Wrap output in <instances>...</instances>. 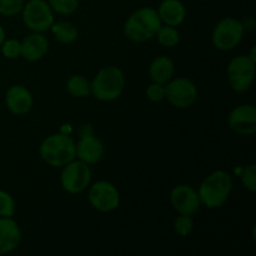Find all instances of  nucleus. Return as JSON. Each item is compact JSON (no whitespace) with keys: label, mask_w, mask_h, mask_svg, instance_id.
<instances>
[{"label":"nucleus","mask_w":256,"mask_h":256,"mask_svg":"<svg viewBox=\"0 0 256 256\" xmlns=\"http://www.w3.org/2000/svg\"><path fill=\"white\" fill-rule=\"evenodd\" d=\"M232 192V179L225 170H215L210 172L199 185L198 194L200 202L209 209L222 208Z\"/></svg>","instance_id":"obj_1"},{"label":"nucleus","mask_w":256,"mask_h":256,"mask_svg":"<svg viewBox=\"0 0 256 256\" xmlns=\"http://www.w3.org/2000/svg\"><path fill=\"white\" fill-rule=\"evenodd\" d=\"M162 25L156 9L144 6L135 10L128 18L124 24V34L132 42H145L155 38Z\"/></svg>","instance_id":"obj_2"},{"label":"nucleus","mask_w":256,"mask_h":256,"mask_svg":"<svg viewBox=\"0 0 256 256\" xmlns=\"http://www.w3.org/2000/svg\"><path fill=\"white\" fill-rule=\"evenodd\" d=\"M39 152L49 166L62 168L76 158V142L69 134L58 132L42 140Z\"/></svg>","instance_id":"obj_3"},{"label":"nucleus","mask_w":256,"mask_h":256,"mask_svg":"<svg viewBox=\"0 0 256 256\" xmlns=\"http://www.w3.org/2000/svg\"><path fill=\"white\" fill-rule=\"evenodd\" d=\"M125 75L118 66H105L98 72L90 82L92 94L100 102H114L125 89Z\"/></svg>","instance_id":"obj_4"},{"label":"nucleus","mask_w":256,"mask_h":256,"mask_svg":"<svg viewBox=\"0 0 256 256\" xmlns=\"http://www.w3.org/2000/svg\"><path fill=\"white\" fill-rule=\"evenodd\" d=\"M92 182V170L86 162L76 159L62 166L60 174L62 188L69 194H80L89 188Z\"/></svg>","instance_id":"obj_5"},{"label":"nucleus","mask_w":256,"mask_h":256,"mask_svg":"<svg viewBox=\"0 0 256 256\" xmlns=\"http://www.w3.org/2000/svg\"><path fill=\"white\" fill-rule=\"evenodd\" d=\"M245 32V25L235 18H225L216 25L212 34V45L222 52L235 49L242 42Z\"/></svg>","instance_id":"obj_6"},{"label":"nucleus","mask_w":256,"mask_h":256,"mask_svg":"<svg viewBox=\"0 0 256 256\" xmlns=\"http://www.w3.org/2000/svg\"><path fill=\"white\" fill-rule=\"evenodd\" d=\"M22 22L32 32H45L50 30L54 20V12L46 0H29L22 9Z\"/></svg>","instance_id":"obj_7"},{"label":"nucleus","mask_w":256,"mask_h":256,"mask_svg":"<svg viewBox=\"0 0 256 256\" xmlns=\"http://www.w3.org/2000/svg\"><path fill=\"white\" fill-rule=\"evenodd\" d=\"M255 64L248 55H238L230 60L226 75L234 92H245L252 88L255 79Z\"/></svg>","instance_id":"obj_8"},{"label":"nucleus","mask_w":256,"mask_h":256,"mask_svg":"<svg viewBox=\"0 0 256 256\" xmlns=\"http://www.w3.org/2000/svg\"><path fill=\"white\" fill-rule=\"evenodd\" d=\"M198 88L194 82L186 78L172 79L165 84V99L178 109H186L196 102Z\"/></svg>","instance_id":"obj_9"},{"label":"nucleus","mask_w":256,"mask_h":256,"mask_svg":"<svg viewBox=\"0 0 256 256\" xmlns=\"http://www.w3.org/2000/svg\"><path fill=\"white\" fill-rule=\"evenodd\" d=\"M88 200L95 210L110 212L120 205V192L114 184L105 180L94 182L88 190Z\"/></svg>","instance_id":"obj_10"},{"label":"nucleus","mask_w":256,"mask_h":256,"mask_svg":"<svg viewBox=\"0 0 256 256\" xmlns=\"http://www.w3.org/2000/svg\"><path fill=\"white\" fill-rule=\"evenodd\" d=\"M170 202L175 212L190 216L196 214L202 206L198 190L186 184H180L172 188L170 192Z\"/></svg>","instance_id":"obj_11"},{"label":"nucleus","mask_w":256,"mask_h":256,"mask_svg":"<svg viewBox=\"0 0 256 256\" xmlns=\"http://www.w3.org/2000/svg\"><path fill=\"white\" fill-rule=\"evenodd\" d=\"M228 125L239 135L255 134L256 132V108L252 104H240L230 112Z\"/></svg>","instance_id":"obj_12"},{"label":"nucleus","mask_w":256,"mask_h":256,"mask_svg":"<svg viewBox=\"0 0 256 256\" xmlns=\"http://www.w3.org/2000/svg\"><path fill=\"white\" fill-rule=\"evenodd\" d=\"M5 104L14 115H25L32 110L34 99L32 92L22 85H12L5 92Z\"/></svg>","instance_id":"obj_13"},{"label":"nucleus","mask_w":256,"mask_h":256,"mask_svg":"<svg viewBox=\"0 0 256 256\" xmlns=\"http://www.w3.org/2000/svg\"><path fill=\"white\" fill-rule=\"evenodd\" d=\"M105 148L102 140L95 135L80 136L76 142V158L88 165L96 164L104 156Z\"/></svg>","instance_id":"obj_14"},{"label":"nucleus","mask_w":256,"mask_h":256,"mask_svg":"<svg viewBox=\"0 0 256 256\" xmlns=\"http://www.w3.org/2000/svg\"><path fill=\"white\" fill-rule=\"evenodd\" d=\"M22 230L12 218H0V255L9 254L19 246Z\"/></svg>","instance_id":"obj_15"},{"label":"nucleus","mask_w":256,"mask_h":256,"mask_svg":"<svg viewBox=\"0 0 256 256\" xmlns=\"http://www.w3.org/2000/svg\"><path fill=\"white\" fill-rule=\"evenodd\" d=\"M49 52V40L42 32H32L22 42V56L26 62L42 60Z\"/></svg>","instance_id":"obj_16"},{"label":"nucleus","mask_w":256,"mask_h":256,"mask_svg":"<svg viewBox=\"0 0 256 256\" xmlns=\"http://www.w3.org/2000/svg\"><path fill=\"white\" fill-rule=\"evenodd\" d=\"M156 12L162 24L170 26H179L186 18V9L180 0H162Z\"/></svg>","instance_id":"obj_17"},{"label":"nucleus","mask_w":256,"mask_h":256,"mask_svg":"<svg viewBox=\"0 0 256 256\" xmlns=\"http://www.w3.org/2000/svg\"><path fill=\"white\" fill-rule=\"evenodd\" d=\"M175 64L166 55L156 56L149 66V75L152 82L165 85L174 78Z\"/></svg>","instance_id":"obj_18"},{"label":"nucleus","mask_w":256,"mask_h":256,"mask_svg":"<svg viewBox=\"0 0 256 256\" xmlns=\"http://www.w3.org/2000/svg\"><path fill=\"white\" fill-rule=\"evenodd\" d=\"M50 30L55 39L62 44H72L79 36V30L70 22H54Z\"/></svg>","instance_id":"obj_19"},{"label":"nucleus","mask_w":256,"mask_h":256,"mask_svg":"<svg viewBox=\"0 0 256 256\" xmlns=\"http://www.w3.org/2000/svg\"><path fill=\"white\" fill-rule=\"evenodd\" d=\"M66 92H69L72 96L78 98V99H82V98L89 96V95L92 94L89 80L80 74L72 75V76L66 80Z\"/></svg>","instance_id":"obj_20"},{"label":"nucleus","mask_w":256,"mask_h":256,"mask_svg":"<svg viewBox=\"0 0 256 256\" xmlns=\"http://www.w3.org/2000/svg\"><path fill=\"white\" fill-rule=\"evenodd\" d=\"M155 36H156L159 44L165 48H174L180 42L179 30L175 26H170V25L162 24Z\"/></svg>","instance_id":"obj_21"},{"label":"nucleus","mask_w":256,"mask_h":256,"mask_svg":"<svg viewBox=\"0 0 256 256\" xmlns=\"http://www.w3.org/2000/svg\"><path fill=\"white\" fill-rule=\"evenodd\" d=\"M52 10L60 15H70L79 8V0H48Z\"/></svg>","instance_id":"obj_22"},{"label":"nucleus","mask_w":256,"mask_h":256,"mask_svg":"<svg viewBox=\"0 0 256 256\" xmlns=\"http://www.w3.org/2000/svg\"><path fill=\"white\" fill-rule=\"evenodd\" d=\"M194 226L195 224L192 218L190 215L184 214H179V216H176V219L174 220V224H172L174 232L182 238H185L192 234V232L194 230Z\"/></svg>","instance_id":"obj_23"},{"label":"nucleus","mask_w":256,"mask_h":256,"mask_svg":"<svg viewBox=\"0 0 256 256\" xmlns=\"http://www.w3.org/2000/svg\"><path fill=\"white\" fill-rule=\"evenodd\" d=\"M240 180L242 184L248 192H256V165L250 164L248 166L242 168L239 170Z\"/></svg>","instance_id":"obj_24"},{"label":"nucleus","mask_w":256,"mask_h":256,"mask_svg":"<svg viewBox=\"0 0 256 256\" xmlns=\"http://www.w3.org/2000/svg\"><path fill=\"white\" fill-rule=\"evenodd\" d=\"M0 48L6 59H18L22 56V42L18 39H5Z\"/></svg>","instance_id":"obj_25"},{"label":"nucleus","mask_w":256,"mask_h":256,"mask_svg":"<svg viewBox=\"0 0 256 256\" xmlns=\"http://www.w3.org/2000/svg\"><path fill=\"white\" fill-rule=\"evenodd\" d=\"M15 214V202L9 192L0 190V218H12Z\"/></svg>","instance_id":"obj_26"},{"label":"nucleus","mask_w":256,"mask_h":256,"mask_svg":"<svg viewBox=\"0 0 256 256\" xmlns=\"http://www.w3.org/2000/svg\"><path fill=\"white\" fill-rule=\"evenodd\" d=\"M24 0H0V14L4 16H15L22 12Z\"/></svg>","instance_id":"obj_27"},{"label":"nucleus","mask_w":256,"mask_h":256,"mask_svg":"<svg viewBox=\"0 0 256 256\" xmlns=\"http://www.w3.org/2000/svg\"><path fill=\"white\" fill-rule=\"evenodd\" d=\"M146 98L152 102H160L165 99V85L152 82L146 88Z\"/></svg>","instance_id":"obj_28"},{"label":"nucleus","mask_w":256,"mask_h":256,"mask_svg":"<svg viewBox=\"0 0 256 256\" xmlns=\"http://www.w3.org/2000/svg\"><path fill=\"white\" fill-rule=\"evenodd\" d=\"M79 134L80 136H85V135H94V129L90 124H82L80 126L79 130Z\"/></svg>","instance_id":"obj_29"},{"label":"nucleus","mask_w":256,"mask_h":256,"mask_svg":"<svg viewBox=\"0 0 256 256\" xmlns=\"http://www.w3.org/2000/svg\"><path fill=\"white\" fill-rule=\"evenodd\" d=\"M5 39H6V35H5V30H4V28L0 25V46H2V44L4 42Z\"/></svg>","instance_id":"obj_30"},{"label":"nucleus","mask_w":256,"mask_h":256,"mask_svg":"<svg viewBox=\"0 0 256 256\" xmlns=\"http://www.w3.org/2000/svg\"><path fill=\"white\" fill-rule=\"evenodd\" d=\"M248 56H249L250 59L252 60V62H256V58H255V46H252V52H250V54L248 55Z\"/></svg>","instance_id":"obj_31"}]
</instances>
